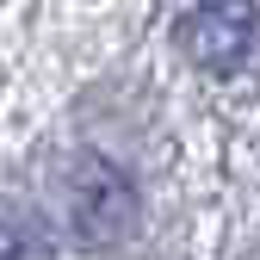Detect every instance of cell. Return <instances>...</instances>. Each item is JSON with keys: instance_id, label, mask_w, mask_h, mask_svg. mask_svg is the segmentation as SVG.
Listing matches in <instances>:
<instances>
[{"instance_id": "1", "label": "cell", "mask_w": 260, "mask_h": 260, "mask_svg": "<svg viewBox=\"0 0 260 260\" xmlns=\"http://www.w3.org/2000/svg\"><path fill=\"white\" fill-rule=\"evenodd\" d=\"M254 38H260V7L254 0H205V7H186L174 19L180 56L205 75H236L254 56Z\"/></svg>"}, {"instance_id": "2", "label": "cell", "mask_w": 260, "mask_h": 260, "mask_svg": "<svg viewBox=\"0 0 260 260\" xmlns=\"http://www.w3.org/2000/svg\"><path fill=\"white\" fill-rule=\"evenodd\" d=\"M130 223H137V192H130V180L112 168V161L87 155L81 180H75V230H81V242L112 248V242L130 236Z\"/></svg>"}]
</instances>
